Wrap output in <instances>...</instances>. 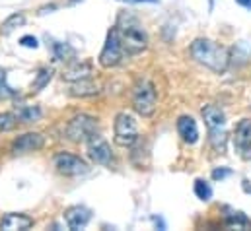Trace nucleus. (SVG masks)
<instances>
[{"label":"nucleus","instance_id":"1","mask_svg":"<svg viewBox=\"0 0 251 231\" xmlns=\"http://www.w3.org/2000/svg\"><path fill=\"white\" fill-rule=\"evenodd\" d=\"M191 57L204 68L222 74L230 66V51L224 45H218L210 39H195L191 43Z\"/></svg>","mask_w":251,"mask_h":231},{"label":"nucleus","instance_id":"2","mask_svg":"<svg viewBox=\"0 0 251 231\" xmlns=\"http://www.w3.org/2000/svg\"><path fill=\"white\" fill-rule=\"evenodd\" d=\"M117 29H119L123 47H125V51L128 55H138V53L146 51V47H148V35L142 29V25L136 22V18L121 14L119 16Z\"/></svg>","mask_w":251,"mask_h":231},{"label":"nucleus","instance_id":"3","mask_svg":"<svg viewBox=\"0 0 251 231\" xmlns=\"http://www.w3.org/2000/svg\"><path fill=\"white\" fill-rule=\"evenodd\" d=\"M158 107V92L150 80H138L132 88V109L140 116H152Z\"/></svg>","mask_w":251,"mask_h":231},{"label":"nucleus","instance_id":"4","mask_svg":"<svg viewBox=\"0 0 251 231\" xmlns=\"http://www.w3.org/2000/svg\"><path fill=\"white\" fill-rule=\"evenodd\" d=\"M138 122L136 118L126 113V111H121L119 115L115 116V124H113V140L117 146L121 148H128L132 146L136 140H138Z\"/></svg>","mask_w":251,"mask_h":231},{"label":"nucleus","instance_id":"5","mask_svg":"<svg viewBox=\"0 0 251 231\" xmlns=\"http://www.w3.org/2000/svg\"><path fill=\"white\" fill-rule=\"evenodd\" d=\"M96 134H98V118L92 115H84V113L76 115L66 124V136L76 144L88 142Z\"/></svg>","mask_w":251,"mask_h":231},{"label":"nucleus","instance_id":"6","mask_svg":"<svg viewBox=\"0 0 251 231\" xmlns=\"http://www.w3.org/2000/svg\"><path fill=\"white\" fill-rule=\"evenodd\" d=\"M125 53V47H123V41H121V35H119V29L113 27L107 31V39H105V45L100 53V64L103 68H113L121 62Z\"/></svg>","mask_w":251,"mask_h":231},{"label":"nucleus","instance_id":"7","mask_svg":"<svg viewBox=\"0 0 251 231\" xmlns=\"http://www.w3.org/2000/svg\"><path fill=\"white\" fill-rule=\"evenodd\" d=\"M55 167L59 173L66 177H80L90 171V165L80 156H74L68 152H61L55 156Z\"/></svg>","mask_w":251,"mask_h":231},{"label":"nucleus","instance_id":"8","mask_svg":"<svg viewBox=\"0 0 251 231\" xmlns=\"http://www.w3.org/2000/svg\"><path fill=\"white\" fill-rule=\"evenodd\" d=\"M88 156L98 165H109V162L113 158L111 156V146L100 134H96V136H92L88 140Z\"/></svg>","mask_w":251,"mask_h":231},{"label":"nucleus","instance_id":"9","mask_svg":"<svg viewBox=\"0 0 251 231\" xmlns=\"http://www.w3.org/2000/svg\"><path fill=\"white\" fill-rule=\"evenodd\" d=\"M43 146H45V136L41 132H25L12 142V152L14 154H29V152L41 150Z\"/></svg>","mask_w":251,"mask_h":231},{"label":"nucleus","instance_id":"10","mask_svg":"<svg viewBox=\"0 0 251 231\" xmlns=\"http://www.w3.org/2000/svg\"><path fill=\"white\" fill-rule=\"evenodd\" d=\"M92 220V212L86 206H72L64 212V222L70 230H84Z\"/></svg>","mask_w":251,"mask_h":231},{"label":"nucleus","instance_id":"11","mask_svg":"<svg viewBox=\"0 0 251 231\" xmlns=\"http://www.w3.org/2000/svg\"><path fill=\"white\" fill-rule=\"evenodd\" d=\"M177 132H179L181 140H183L185 144H189V146L197 144V140H199V126H197V120L189 115H181L177 118Z\"/></svg>","mask_w":251,"mask_h":231},{"label":"nucleus","instance_id":"12","mask_svg":"<svg viewBox=\"0 0 251 231\" xmlns=\"http://www.w3.org/2000/svg\"><path fill=\"white\" fill-rule=\"evenodd\" d=\"M33 228V218L25 214H6L0 220V230L4 231H25Z\"/></svg>","mask_w":251,"mask_h":231},{"label":"nucleus","instance_id":"13","mask_svg":"<svg viewBox=\"0 0 251 231\" xmlns=\"http://www.w3.org/2000/svg\"><path fill=\"white\" fill-rule=\"evenodd\" d=\"M234 144L242 154L251 150V118H244L238 122L234 132Z\"/></svg>","mask_w":251,"mask_h":231},{"label":"nucleus","instance_id":"14","mask_svg":"<svg viewBox=\"0 0 251 231\" xmlns=\"http://www.w3.org/2000/svg\"><path fill=\"white\" fill-rule=\"evenodd\" d=\"M100 93V84L94 82L92 78H84L78 82H72L70 86V95L72 97H92Z\"/></svg>","mask_w":251,"mask_h":231},{"label":"nucleus","instance_id":"15","mask_svg":"<svg viewBox=\"0 0 251 231\" xmlns=\"http://www.w3.org/2000/svg\"><path fill=\"white\" fill-rule=\"evenodd\" d=\"M201 113H202V118H204L206 126H208V130H212V128H224L226 115H224V111L220 107H216V105H204Z\"/></svg>","mask_w":251,"mask_h":231},{"label":"nucleus","instance_id":"16","mask_svg":"<svg viewBox=\"0 0 251 231\" xmlns=\"http://www.w3.org/2000/svg\"><path fill=\"white\" fill-rule=\"evenodd\" d=\"M84 78H92V64L90 62H72L63 74V80L70 82V84L84 80Z\"/></svg>","mask_w":251,"mask_h":231},{"label":"nucleus","instance_id":"17","mask_svg":"<svg viewBox=\"0 0 251 231\" xmlns=\"http://www.w3.org/2000/svg\"><path fill=\"white\" fill-rule=\"evenodd\" d=\"M16 115L20 118V122H37L43 116V111L37 105H20L16 109Z\"/></svg>","mask_w":251,"mask_h":231},{"label":"nucleus","instance_id":"18","mask_svg":"<svg viewBox=\"0 0 251 231\" xmlns=\"http://www.w3.org/2000/svg\"><path fill=\"white\" fill-rule=\"evenodd\" d=\"M224 226L230 230H248V228H251V222L242 212H230L224 218Z\"/></svg>","mask_w":251,"mask_h":231},{"label":"nucleus","instance_id":"19","mask_svg":"<svg viewBox=\"0 0 251 231\" xmlns=\"http://www.w3.org/2000/svg\"><path fill=\"white\" fill-rule=\"evenodd\" d=\"M51 51H53L55 60H63V62H68V60H72L76 57L74 49L68 43H61V41H53L51 43Z\"/></svg>","mask_w":251,"mask_h":231},{"label":"nucleus","instance_id":"20","mask_svg":"<svg viewBox=\"0 0 251 231\" xmlns=\"http://www.w3.org/2000/svg\"><path fill=\"white\" fill-rule=\"evenodd\" d=\"M25 23V16L20 12V14H12V16H8L4 22H2V25H0V33H4V35H8V33H12L16 27H22Z\"/></svg>","mask_w":251,"mask_h":231},{"label":"nucleus","instance_id":"21","mask_svg":"<svg viewBox=\"0 0 251 231\" xmlns=\"http://www.w3.org/2000/svg\"><path fill=\"white\" fill-rule=\"evenodd\" d=\"M208 140L216 152H224L226 148V130L224 128H212L208 130Z\"/></svg>","mask_w":251,"mask_h":231},{"label":"nucleus","instance_id":"22","mask_svg":"<svg viewBox=\"0 0 251 231\" xmlns=\"http://www.w3.org/2000/svg\"><path fill=\"white\" fill-rule=\"evenodd\" d=\"M51 78H53V68H41V70L37 72L33 84H31V90H33V92H41V90L51 82Z\"/></svg>","mask_w":251,"mask_h":231},{"label":"nucleus","instance_id":"23","mask_svg":"<svg viewBox=\"0 0 251 231\" xmlns=\"http://www.w3.org/2000/svg\"><path fill=\"white\" fill-rule=\"evenodd\" d=\"M195 194H197L199 200L208 202V200L212 198V188H210V185H208L206 181L197 179V181H195Z\"/></svg>","mask_w":251,"mask_h":231},{"label":"nucleus","instance_id":"24","mask_svg":"<svg viewBox=\"0 0 251 231\" xmlns=\"http://www.w3.org/2000/svg\"><path fill=\"white\" fill-rule=\"evenodd\" d=\"M18 115L16 113H0V132H10L18 126Z\"/></svg>","mask_w":251,"mask_h":231},{"label":"nucleus","instance_id":"25","mask_svg":"<svg viewBox=\"0 0 251 231\" xmlns=\"http://www.w3.org/2000/svg\"><path fill=\"white\" fill-rule=\"evenodd\" d=\"M20 45L25 47V49H37V47H39V41H37L33 35H24V37L20 39Z\"/></svg>","mask_w":251,"mask_h":231},{"label":"nucleus","instance_id":"26","mask_svg":"<svg viewBox=\"0 0 251 231\" xmlns=\"http://www.w3.org/2000/svg\"><path fill=\"white\" fill-rule=\"evenodd\" d=\"M230 175H232L230 169H222V167H220V169H214V171H212V179H214V181H222V179H226V177H230Z\"/></svg>","mask_w":251,"mask_h":231},{"label":"nucleus","instance_id":"27","mask_svg":"<svg viewBox=\"0 0 251 231\" xmlns=\"http://www.w3.org/2000/svg\"><path fill=\"white\" fill-rule=\"evenodd\" d=\"M123 2H130V4H142V2H150V4H156L158 0H123Z\"/></svg>","mask_w":251,"mask_h":231},{"label":"nucleus","instance_id":"28","mask_svg":"<svg viewBox=\"0 0 251 231\" xmlns=\"http://www.w3.org/2000/svg\"><path fill=\"white\" fill-rule=\"evenodd\" d=\"M240 6H244V8H248V10H251V0H236Z\"/></svg>","mask_w":251,"mask_h":231},{"label":"nucleus","instance_id":"29","mask_svg":"<svg viewBox=\"0 0 251 231\" xmlns=\"http://www.w3.org/2000/svg\"><path fill=\"white\" fill-rule=\"evenodd\" d=\"M2 82H6V70L4 68H0V84Z\"/></svg>","mask_w":251,"mask_h":231},{"label":"nucleus","instance_id":"30","mask_svg":"<svg viewBox=\"0 0 251 231\" xmlns=\"http://www.w3.org/2000/svg\"><path fill=\"white\" fill-rule=\"evenodd\" d=\"M244 190H246L248 194H251V185L248 183V181H244Z\"/></svg>","mask_w":251,"mask_h":231}]
</instances>
